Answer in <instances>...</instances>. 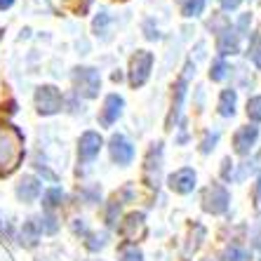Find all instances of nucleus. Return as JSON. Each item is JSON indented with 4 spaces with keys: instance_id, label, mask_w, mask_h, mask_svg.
Segmentation results:
<instances>
[{
    "instance_id": "f3484780",
    "label": "nucleus",
    "mask_w": 261,
    "mask_h": 261,
    "mask_svg": "<svg viewBox=\"0 0 261 261\" xmlns=\"http://www.w3.org/2000/svg\"><path fill=\"white\" fill-rule=\"evenodd\" d=\"M236 101H238L236 90H224L221 97H219V113L224 118H231L236 113Z\"/></svg>"
},
{
    "instance_id": "6e6552de",
    "label": "nucleus",
    "mask_w": 261,
    "mask_h": 261,
    "mask_svg": "<svg viewBox=\"0 0 261 261\" xmlns=\"http://www.w3.org/2000/svg\"><path fill=\"white\" fill-rule=\"evenodd\" d=\"M120 236L127 240V243H137L146 236V217L141 212H132L122 219L120 224Z\"/></svg>"
},
{
    "instance_id": "2eb2a0df",
    "label": "nucleus",
    "mask_w": 261,
    "mask_h": 261,
    "mask_svg": "<svg viewBox=\"0 0 261 261\" xmlns=\"http://www.w3.org/2000/svg\"><path fill=\"white\" fill-rule=\"evenodd\" d=\"M40 191H43V186H40V181H38L36 176H24L17 189V195L24 202H33L38 195H40Z\"/></svg>"
},
{
    "instance_id": "9b49d317",
    "label": "nucleus",
    "mask_w": 261,
    "mask_h": 261,
    "mask_svg": "<svg viewBox=\"0 0 261 261\" xmlns=\"http://www.w3.org/2000/svg\"><path fill=\"white\" fill-rule=\"evenodd\" d=\"M217 49L221 57L228 55H238L240 52V33H238L236 26H226L217 38Z\"/></svg>"
},
{
    "instance_id": "1a4fd4ad",
    "label": "nucleus",
    "mask_w": 261,
    "mask_h": 261,
    "mask_svg": "<svg viewBox=\"0 0 261 261\" xmlns=\"http://www.w3.org/2000/svg\"><path fill=\"white\" fill-rule=\"evenodd\" d=\"M109 148H111V158L116 160L118 165H129L134 158V146L129 144V139L125 134H113L109 141Z\"/></svg>"
},
{
    "instance_id": "2f4dec72",
    "label": "nucleus",
    "mask_w": 261,
    "mask_h": 261,
    "mask_svg": "<svg viewBox=\"0 0 261 261\" xmlns=\"http://www.w3.org/2000/svg\"><path fill=\"white\" fill-rule=\"evenodd\" d=\"M219 3H221L224 10H238V5H240L243 0H219Z\"/></svg>"
},
{
    "instance_id": "9d476101",
    "label": "nucleus",
    "mask_w": 261,
    "mask_h": 261,
    "mask_svg": "<svg viewBox=\"0 0 261 261\" xmlns=\"http://www.w3.org/2000/svg\"><path fill=\"white\" fill-rule=\"evenodd\" d=\"M103 146V139L99 132H85L83 137H80V144H78V158L80 163H90V160H94L99 155V151H101Z\"/></svg>"
},
{
    "instance_id": "393cba45",
    "label": "nucleus",
    "mask_w": 261,
    "mask_h": 261,
    "mask_svg": "<svg viewBox=\"0 0 261 261\" xmlns=\"http://www.w3.org/2000/svg\"><path fill=\"white\" fill-rule=\"evenodd\" d=\"M219 141V134L217 132H207L205 134V139H202V144H200V151L202 153H210L214 148V144Z\"/></svg>"
},
{
    "instance_id": "7c9ffc66",
    "label": "nucleus",
    "mask_w": 261,
    "mask_h": 261,
    "mask_svg": "<svg viewBox=\"0 0 261 261\" xmlns=\"http://www.w3.org/2000/svg\"><path fill=\"white\" fill-rule=\"evenodd\" d=\"M221 174H224V179H231V174H233V163H231V158H226V160H224Z\"/></svg>"
},
{
    "instance_id": "f03ea898",
    "label": "nucleus",
    "mask_w": 261,
    "mask_h": 261,
    "mask_svg": "<svg viewBox=\"0 0 261 261\" xmlns=\"http://www.w3.org/2000/svg\"><path fill=\"white\" fill-rule=\"evenodd\" d=\"M195 71L193 61H189L186 66H184L181 75L176 78L174 83V97H172V111L167 120H165V129H174V122L179 120V113H181V106H184V99H186V92H189V80H191V73Z\"/></svg>"
},
{
    "instance_id": "bb28decb",
    "label": "nucleus",
    "mask_w": 261,
    "mask_h": 261,
    "mask_svg": "<svg viewBox=\"0 0 261 261\" xmlns=\"http://www.w3.org/2000/svg\"><path fill=\"white\" fill-rule=\"evenodd\" d=\"M43 221L45 224H40V231H45V233H55L57 231V219L52 217V214H47Z\"/></svg>"
},
{
    "instance_id": "dca6fc26",
    "label": "nucleus",
    "mask_w": 261,
    "mask_h": 261,
    "mask_svg": "<svg viewBox=\"0 0 261 261\" xmlns=\"http://www.w3.org/2000/svg\"><path fill=\"white\" fill-rule=\"evenodd\" d=\"M40 224H38L36 219H29L24 221V228H21V245L26 247H36L38 240H40Z\"/></svg>"
},
{
    "instance_id": "6ab92c4d",
    "label": "nucleus",
    "mask_w": 261,
    "mask_h": 261,
    "mask_svg": "<svg viewBox=\"0 0 261 261\" xmlns=\"http://www.w3.org/2000/svg\"><path fill=\"white\" fill-rule=\"evenodd\" d=\"M61 198H64V191L61 189H47L43 195V207L45 210H55L61 202Z\"/></svg>"
},
{
    "instance_id": "423d86ee",
    "label": "nucleus",
    "mask_w": 261,
    "mask_h": 261,
    "mask_svg": "<svg viewBox=\"0 0 261 261\" xmlns=\"http://www.w3.org/2000/svg\"><path fill=\"white\" fill-rule=\"evenodd\" d=\"M228 202H231V195L221 184H210L202 193V210L207 214H224L228 210Z\"/></svg>"
},
{
    "instance_id": "20e7f679",
    "label": "nucleus",
    "mask_w": 261,
    "mask_h": 261,
    "mask_svg": "<svg viewBox=\"0 0 261 261\" xmlns=\"http://www.w3.org/2000/svg\"><path fill=\"white\" fill-rule=\"evenodd\" d=\"M160 172H163V141H155L144 158V184L148 189L160 186Z\"/></svg>"
},
{
    "instance_id": "f8f14e48",
    "label": "nucleus",
    "mask_w": 261,
    "mask_h": 261,
    "mask_svg": "<svg viewBox=\"0 0 261 261\" xmlns=\"http://www.w3.org/2000/svg\"><path fill=\"white\" fill-rule=\"evenodd\" d=\"M122 106H125V99L120 94H109L106 101H103V109H101V116H99V122L103 127H111L118 118L122 116Z\"/></svg>"
},
{
    "instance_id": "cd10ccee",
    "label": "nucleus",
    "mask_w": 261,
    "mask_h": 261,
    "mask_svg": "<svg viewBox=\"0 0 261 261\" xmlns=\"http://www.w3.org/2000/svg\"><path fill=\"white\" fill-rule=\"evenodd\" d=\"M118 210H120V202H111L109 214H106V224H109V226L116 224V212H118Z\"/></svg>"
},
{
    "instance_id": "f704fd0d",
    "label": "nucleus",
    "mask_w": 261,
    "mask_h": 261,
    "mask_svg": "<svg viewBox=\"0 0 261 261\" xmlns=\"http://www.w3.org/2000/svg\"><path fill=\"white\" fill-rule=\"evenodd\" d=\"M259 163H261V153H259Z\"/></svg>"
},
{
    "instance_id": "0eeeda50",
    "label": "nucleus",
    "mask_w": 261,
    "mask_h": 261,
    "mask_svg": "<svg viewBox=\"0 0 261 261\" xmlns=\"http://www.w3.org/2000/svg\"><path fill=\"white\" fill-rule=\"evenodd\" d=\"M61 103H64L61 92L57 90L55 85L38 87V92H36V109H38L40 116H55V113H59Z\"/></svg>"
},
{
    "instance_id": "e433bc0d",
    "label": "nucleus",
    "mask_w": 261,
    "mask_h": 261,
    "mask_svg": "<svg viewBox=\"0 0 261 261\" xmlns=\"http://www.w3.org/2000/svg\"><path fill=\"white\" fill-rule=\"evenodd\" d=\"M0 33H3V31H0Z\"/></svg>"
},
{
    "instance_id": "a878e982",
    "label": "nucleus",
    "mask_w": 261,
    "mask_h": 261,
    "mask_svg": "<svg viewBox=\"0 0 261 261\" xmlns=\"http://www.w3.org/2000/svg\"><path fill=\"white\" fill-rule=\"evenodd\" d=\"M120 256H122L120 261H144V254H141L139 249H125Z\"/></svg>"
},
{
    "instance_id": "f257e3e1",
    "label": "nucleus",
    "mask_w": 261,
    "mask_h": 261,
    "mask_svg": "<svg viewBox=\"0 0 261 261\" xmlns=\"http://www.w3.org/2000/svg\"><path fill=\"white\" fill-rule=\"evenodd\" d=\"M24 160V134L21 129L0 122V176H7Z\"/></svg>"
},
{
    "instance_id": "ddd939ff",
    "label": "nucleus",
    "mask_w": 261,
    "mask_h": 261,
    "mask_svg": "<svg viewBox=\"0 0 261 261\" xmlns=\"http://www.w3.org/2000/svg\"><path fill=\"white\" fill-rule=\"evenodd\" d=\"M256 139H259V127H254V125L240 127L233 137V148H236L238 155H247L252 151V146L256 144Z\"/></svg>"
},
{
    "instance_id": "b1692460",
    "label": "nucleus",
    "mask_w": 261,
    "mask_h": 261,
    "mask_svg": "<svg viewBox=\"0 0 261 261\" xmlns=\"http://www.w3.org/2000/svg\"><path fill=\"white\" fill-rule=\"evenodd\" d=\"M90 5H92V0H71V3H68V7H71L75 14H80V17H83V14H87Z\"/></svg>"
},
{
    "instance_id": "7ed1b4c3",
    "label": "nucleus",
    "mask_w": 261,
    "mask_h": 261,
    "mask_svg": "<svg viewBox=\"0 0 261 261\" xmlns=\"http://www.w3.org/2000/svg\"><path fill=\"white\" fill-rule=\"evenodd\" d=\"M73 83H75V92L83 94L85 99H94L101 87V78L99 71L92 66H78L73 71Z\"/></svg>"
},
{
    "instance_id": "4be33fe9",
    "label": "nucleus",
    "mask_w": 261,
    "mask_h": 261,
    "mask_svg": "<svg viewBox=\"0 0 261 261\" xmlns=\"http://www.w3.org/2000/svg\"><path fill=\"white\" fill-rule=\"evenodd\" d=\"M247 259H249L247 252H245L238 243L228 245V249H226V261H247Z\"/></svg>"
},
{
    "instance_id": "aec40b11",
    "label": "nucleus",
    "mask_w": 261,
    "mask_h": 261,
    "mask_svg": "<svg viewBox=\"0 0 261 261\" xmlns=\"http://www.w3.org/2000/svg\"><path fill=\"white\" fill-rule=\"evenodd\" d=\"M202 10H205V0H186L184 7H181L184 17H189V19L191 17H200Z\"/></svg>"
},
{
    "instance_id": "c85d7f7f",
    "label": "nucleus",
    "mask_w": 261,
    "mask_h": 261,
    "mask_svg": "<svg viewBox=\"0 0 261 261\" xmlns=\"http://www.w3.org/2000/svg\"><path fill=\"white\" fill-rule=\"evenodd\" d=\"M106 24H109V14L101 12L97 19H94V31H97V33H101V31L106 29Z\"/></svg>"
},
{
    "instance_id": "a211bd4d",
    "label": "nucleus",
    "mask_w": 261,
    "mask_h": 261,
    "mask_svg": "<svg viewBox=\"0 0 261 261\" xmlns=\"http://www.w3.org/2000/svg\"><path fill=\"white\" fill-rule=\"evenodd\" d=\"M247 57H249V61H252V64H254V66L261 71V36H259V33H254V36H252V43H249Z\"/></svg>"
},
{
    "instance_id": "39448f33",
    "label": "nucleus",
    "mask_w": 261,
    "mask_h": 261,
    "mask_svg": "<svg viewBox=\"0 0 261 261\" xmlns=\"http://www.w3.org/2000/svg\"><path fill=\"white\" fill-rule=\"evenodd\" d=\"M151 66H153V55L148 49H139L132 57V61H129V85L134 90L146 85V80L151 75Z\"/></svg>"
},
{
    "instance_id": "412c9836",
    "label": "nucleus",
    "mask_w": 261,
    "mask_h": 261,
    "mask_svg": "<svg viewBox=\"0 0 261 261\" xmlns=\"http://www.w3.org/2000/svg\"><path fill=\"white\" fill-rule=\"evenodd\" d=\"M226 73H228V64H226L224 59H217L212 64V71H210V78L214 80V83H221V80L226 78Z\"/></svg>"
},
{
    "instance_id": "4468645a",
    "label": "nucleus",
    "mask_w": 261,
    "mask_h": 261,
    "mask_svg": "<svg viewBox=\"0 0 261 261\" xmlns=\"http://www.w3.org/2000/svg\"><path fill=\"white\" fill-rule=\"evenodd\" d=\"M195 181H198L195 172L191 170V167H184V170L174 172V174L170 176V189L179 195H186L195 189Z\"/></svg>"
},
{
    "instance_id": "473e14b6",
    "label": "nucleus",
    "mask_w": 261,
    "mask_h": 261,
    "mask_svg": "<svg viewBox=\"0 0 261 261\" xmlns=\"http://www.w3.org/2000/svg\"><path fill=\"white\" fill-rule=\"evenodd\" d=\"M254 200H256V205H261V174H259L256 186H254Z\"/></svg>"
},
{
    "instance_id": "72a5a7b5",
    "label": "nucleus",
    "mask_w": 261,
    "mask_h": 261,
    "mask_svg": "<svg viewBox=\"0 0 261 261\" xmlns=\"http://www.w3.org/2000/svg\"><path fill=\"white\" fill-rule=\"evenodd\" d=\"M14 5V0H0V10H10Z\"/></svg>"
},
{
    "instance_id": "5701e85b",
    "label": "nucleus",
    "mask_w": 261,
    "mask_h": 261,
    "mask_svg": "<svg viewBox=\"0 0 261 261\" xmlns=\"http://www.w3.org/2000/svg\"><path fill=\"white\" fill-rule=\"evenodd\" d=\"M247 118L254 122H261V97H252L247 101Z\"/></svg>"
},
{
    "instance_id": "c756f323",
    "label": "nucleus",
    "mask_w": 261,
    "mask_h": 261,
    "mask_svg": "<svg viewBox=\"0 0 261 261\" xmlns=\"http://www.w3.org/2000/svg\"><path fill=\"white\" fill-rule=\"evenodd\" d=\"M249 21H252V14H243V17H240V21H238V26H236V29H238V33H240V36H243V33H245V31H247V26H249Z\"/></svg>"
},
{
    "instance_id": "c9c22d12",
    "label": "nucleus",
    "mask_w": 261,
    "mask_h": 261,
    "mask_svg": "<svg viewBox=\"0 0 261 261\" xmlns=\"http://www.w3.org/2000/svg\"><path fill=\"white\" fill-rule=\"evenodd\" d=\"M205 261H214V259H205Z\"/></svg>"
}]
</instances>
